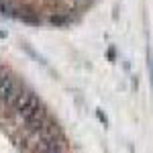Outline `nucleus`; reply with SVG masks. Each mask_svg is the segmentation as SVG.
Listing matches in <instances>:
<instances>
[{
	"label": "nucleus",
	"instance_id": "2",
	"mask_svg": "<svg viewBox=\"0 0 153 153\" xmlns=\"http://www.w3.org/2000/svg\"><path fill=\"white\" fill-rule=\"evenodd\" d=\"M4 74H6V71L2 70V65H0V78H2V76H4Z\"/></svg>",
	"mask_w": 153,
	"mask_h": 153
},
{
	"label": "nucleus",
	"instance_id": "1",
	"mask_svg": "<svg viewBox=\"0 0 153 153\" xmlns=\"http://www.w3.org/2000/svg\"><path fill=\"white\" fill-rule=\"evenodd\" d=\"M21 88L14 84V80H12L10 76H2L0 78V100H4V102H10V104H14L16 102V98L21 96Z\"/></svg>",
	"mask_w": 153,
	"mask_h": 153
},
{
	"label": "nucleus",
	"instance_id": "3",
	"mask_svg": "<svg viewBox=\"0 0 153 153\" xmlns=\"http://www.w3.org/2000/svg\"><path fill=\"white\" fill-rule=\"evenodd\" d=\"M0 37H4V35H2V33H0Z\"/></svg>",
	"mask_w": 153,
	"mask_h": 153
}]
</instances>
